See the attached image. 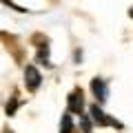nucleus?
<instances>
[{"instance_id": "nucleus-1", "label": "nucleus", "mask_w": 133, "mask_h": 133, "mask_svg": "<svg viewBox=\"0 0 133 133\" xmlns=\"http://www.w3.org/2000/svg\"><path fill=\"white\" fill-rule=\"evenodd\" d=\"M40 82H42L40 71H38L33 64H29L27 69H24V84H27V89H29V91H36V89L40 87Z\"/></svg>"}, {"instance_id": "nucleus-2", "label": "nucleus", "mask_w": 133, "mask_h": 133, "mask_svg": "<svg viewBox=\"0 0 133 133\" xmlns=\"http://www.w3.org/2000/svg\"><path fill=\"white\" fill-rule=\"evenodd\" d=\"M89 113H91V120H93L95 124H100V127H113V124H118L113 118H109V115H107L104 111L100 109L98 104H93V107H91V109H89Z\"/></svg>"}, {"instance_id": "nucleus-3", "label": "nucleus", "mask_w": 133, "mask_h": 133, "mask_svg": "<svg viewBox=\"0 0 133 133\" xmlns=\"http://www.w3.org/2000/svg\"><path fill=\"white\" fill-rule=\"evenodd\" d=\"M82 107H84V100H82V91L76 89L69 95V113H78L82 115Z\"/></svg>"}, {"instance_id": "nucleus-4", "label": "nucleus", "mask_w": 133, "mask_h": 133, "mask_svg": "<svg viewBox=\"0 0 133 133\" xmlns=\"http://www.w3.org/2000/svg\"><path fill=\"white\" fill-rule=\"evenodd\" d=\"M91 89H93V93H95L98 100H107V84H104V80L95 78V80L91 82Z\"/></svg>"}, {"instance_id": "nucleus-5", "label": "nucleus", "mask_w": 133, "mask_h": 133, "mask_svg": "<svg viewBox=\"0 0 133 133\" xmlns=\"http://www.w3.org/2000/svg\"><path fill=\"white\" fill-rule=\"evenodd\" d=\"M73 131V122H71V115L64 113L60 120V133H71Z\"/></svg>"}, {"instance_id": "nucleus-6", "label": "nucleus", "mask_w": 133, "mask_h": 133, "mask_svg": "<svg viewBox=\"0 0 133 133\" xmlns=\"http://www.w3.org/2000/svg\"><path fill=\"white\" fill-rule=\"evenodd\" d=\"M16 107H18V100H14L11 104H7V115H14L16 113Z\"/></svg>"}, {"instance_id": "nucleus-7", "label": "nucleus", "mask_w": 133, "mask_h": 133, "mask_svg": "<svg viewBox=\"0 0 133 133\" xmlns=\"http://www.w3.org/2000/svg\"><path fill=\"white\" fill-rule=\"evenodd\" d=\"M82 129H84V133H91V124L87 118H82Z\"/></svg>"}, {"instance_id": "nucleus-8", "label": "nucleus", "mask_w": 133, "mask_h": 133, "mask_svg": "<svg viewBox=\"0 0 133 133\" xmlns=\"http://www.w3.org/2000/svg\"><path fill=\"white\" fill-rule=\"evenodd\" d=\"M129 16H131V18H133V7H131V11H129Z\"/></svg>"}]
</instances>
